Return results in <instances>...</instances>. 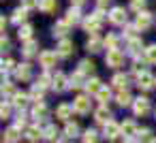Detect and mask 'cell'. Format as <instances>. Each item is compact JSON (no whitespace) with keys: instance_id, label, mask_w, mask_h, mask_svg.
<instances>
[{"instance_id":"44","label":"cell","mask_w":156,"mask_h":143,"mask_svg":"<svg viewBox=\"0 0 156 143\" xmlns=\"http://www.w3.org/2000/svg\"><path fill=\"white\" fill-rule=\"evenodd\" d=\"M15 68H17V64L11 60V58H7V60H2V75H9V73H15Z\"/></svg>"},{"instance_id":"29","label":"cell","mask_w":156,"mask_h":143,"mask_svg":"<svg viewBox=\"0 0 156 143\" xmlns=\"http://www.w3.org/2000/svg\"><path fill=\"white\" fill-rule=\"evenodd\" d=\"M115 103H118L120 107H133L135 98L130 96V92H128V90H122V92H118V94H115Z\"/></svg>"},{"instance_id":"46","label":"cell","mask_w":156,"mask_h":143,"mask_svg":"<svg viewBox=\"0 0 156 143\" xmlns=\"http://www.w3.org/2000/svg\"><path fill=\"white\" fill-rule=\"evenodd\" d=\"M26 124H28V115L24 113V111H20L17 115H15V128H26Z\"/></svg>"},{"instance_id":"50","label":"cell","mask_w":156,"mask_h":143,"mask_svg":"<svg viewBox=\"0 0 156 143\" xmlns=\"http://www.w3.org/2000/svg\"><path fill=\"white\" fill-rule=\"evenodd\" d=\"M0 47H2V54H9L11 51V43H9V39L2 34V41H0Z\"/></svg>"},{"instance_id":"4","label":"cell","mask_w":156,"mask_h":143,"mask_svg":"<svg viewBox=\"0 0 156 143\" xmlns=\"http://www.w3.org/2000/svg\"><path fill=\"white\" fill-rule=\"evenodd\" d=\"M124 58H126V54L120 51V49H115V51H107V56H105V64H107L109 68H120V66H124Z\"/></svg>"},{"instance_id":"40","label":"cell","mask_w":156,"mask_h":143,"mask_svg":"<svg viewBox=\"0 0 156 143\" xmlns=\"http://www.w3.org/2000/svg\"><path fill=\"white\" fill-rule=\"evenodd\" d=\"M122 28H124V32H122V37H124L126 41H130V39H135V37H137V32H139L135 24H126V26H122Z\"/></svg>"},{"instance_id":"16","label":"cell","mask_w":156,"mask_h":143,"mask_svg":"<svg viewBox=\"0 0 156 143\" xmlns=\"http://www.w3.org/2000/svg\"><path fill=\"white\" fill-rule=\"evenodd\" d=\"M28 103H30V94L28 92H15V96L11 98V105L15 109H20V111H24L28 107Z\"/></svg>"},{"instance_id":"2","label":"cell","mask_w":156,"mask_h":143,"mask_svg":"<svg viewBox=\"0 0 156 143\" xmlns=\"http://www.w3.org/2000/svg\"><path fill=\"white\" fill-rule=\"evenodd\" d=\"M150 109H152V105H150V98H147V96L135 98V103H133V113H135V117H145V115L150 113Z\"/></svg>"},{"instance_id":"30","label":"cell","mask_w":156,"mask_h":143,"mask_svg":"<svg viewBox=\"0 0 156 143\" xmlns=\"http://www.w3.org/2000/svg\"><path fill=\"white\" fill-rule=\"evenodd\" d=\"M32 34H34V26L32 24H24L17 28V37L26 43V41H32Z\"/></svg>"},{"instance_id":"7","label":"cell","mask_w":156,"mask_h":143,"mask_svg":"<svg viewBox=\"0 0 156 143\" xmlns=\"http://www.w3.org/2000/svg\"><path fill=\"white\" fill-rule=\"evenodd\" d=\"M137 88L143 90V92L156 88V77H152V73H147V71L141 73V75H137Z\"/></svg>"},{"instance_id":"37","label":"cell","mask_w":156,"mask_h":143,"mask_svg":"<svg viewBox=\"0 0 156 143\" xmlns=\"http://www.w3.org/2000/svg\"><path fill=\"white\" fill-rule=\"evenodd\" d=\"M105 47H107L109 51H115V49H120V37L109 32V34L105 37Z\"/></svg>"},{"instance_id":"3","label":"cell","mask_w":156,"mask_h":143,"mask_svg":"<svg viewBox=\"0 0 156 143\" xmlns=\"http://www.w3.org/2000/svg\"><path fill=\"white\" fill-rule=\"evenodd\" d=\"M152 24H154V15H152L150 11H141V13H137V17H135V26H137L139 32L150 30Z\"/></svg>"},{"instance_id":"18","label":"cell","mask_w":156,"mask_h":143,"mask_svg":"<svg viewBox=\"0 0 156 143\" xmlns=\"http://www.w3.org/2000/svg\"><path fill=\"white\" fill-rule=\"evenodd\" d=\"M103 47H105V39H101L98 34H92V37L88 39V43H86V49H88L90 54H98Z\"/></svg>"},{"instance_id":"10","label":"cell","mask_w":156,"mask_h":143,"mask_svg":"<svg viewBox=\"0 0 156 143\" xmlns=\"http://www.w3.org/2000/svg\"><path fill=\"white\" fill-rule=\"evenodd\" d=\"M101 24H103V19H98V17L92 13V15H88V17L83 19V24H81V26H83V30L92 37V34H96V32L101 30Z\"/></svg>"},{"instance_id":"43","label":"cell","mask_w":156,"mask_h":143,"mask_svg":"<svg viewBox=\"0 0 156 143\" xmlns=\"http://www.w3.org/2000/svg\"><path fill=\"white\" fill-rule=\"evenodd\" d=\"M109 98H111V90H109L107 85H103V90L96 94V100H98L101 105H107V100H109Z\"/></svg>"},{"instance_id":"21","label":"cell","mask_w":156,"mask_h":143,"mask_svg":"<svg viewBox=\"0 0 156 143\" xmlns=\"http://www.w3.org/2000/svg\"><path fill=\"white\" fill-rule=\"evenodd\" d=\"M94 120L98 122V124H109L111 122V111L107 109V105H101L98 109H94Z\"/></svg>"},{"instance_id":"1","label":"cell","mask_w":156,"mask_h":143,"mask_svg":"<svg viewBox=\"0 0 156 143\" xmlns=\"http://www.w3.org/2000/svg\"><path fill=\"white\" fill-rule=\"evenodd\" d=\"M107 19H109V24H113V26H126V24H128L126 9H124V7H113V9L107 13Z\"/></svg>"},{"instance_id":"36","label":"cell","mask_w":156,"mask_h":143,"mask_svg":"<svg viewBox=\"0 0 156 143\" xmlns=\"http://www.w3.org/2000/svg\"><path fill=\"white\" fill-rule=\"evenodd\" d=\"M41 11L45 15H51L58 11V0H41Z\"/></svg>"},{"instance_id":"45","label":"cell","mask_w":156,"mask_h":143,"mask_svg":"<svg viewBox=\"0 0 156 143\" xmlns=\"http://www.w3.org/2000/svg\"><path fill=\"white\" fill-rule=\"evenodd\" d=\"M11 109H13L11 100H5L2 107H0V117H2V120H9V117H11Z\"/></svg>"},{"instance_id":"14","label":"cell","mask_w":156,"mask_h":143,"mask_svg":"<svg viewBox=\"0 0 156 143\" xmlns=\"http://www.w3.org/2000/svg\"><path fill=\"white\" fill-rule=\"evenodd\" d=\"M26 141L28 143H39L41 139H43V128L39 126V124H32V126H28L26 128Z\"/></svg>"},{"instance_id":"23","label":"cell","mask_w":156,"mask_h":143,"mask_svg":"<svg viewBox=\"0 0 156 143\" xmlns=\"http://www.w3.org/2000/svg\"><path fill=\"white\" fill-rule=\"evenodd\" d=\"M43 139L45 141H51V143H58L60 141V130L56 128V124H47L43 128Z\"/></svg>"},{"instance_id":"11","label":"cell","mask_w":156,"mask_h":143,"mask_svg":"<svg viewBox=\"0 0 156 143\" xmlns=\"http://www.w3.org/2000/svg\"><path fill=\"white\" fill-rule=\"evenodd\" d=\"M15 79L17 81H22V83H26V81H30L32 79V66L28 64V62H22V64H17V68H15Z\"/></svg>"},{"instance_id":"9","label":"cell","mask_w":156,"mask_h":143,"mask_svg":"<svg viewBox=\"0 0 156 143\" xmlns=\"http://www.w3.org/2000/svg\"><path fill=\"white\" fill-rule=\"evenodd\" d=\"M103 137L105 139H109V141H115L118 137H122V126L118 124V122H109V124H105L103 126Z\"/></svg>"},{"instance_id":"33","label":"cell","mask_w":156,"mask_h":143,"mask_svg":"<svg viewBox=\"0 0 156 143\" xmlns=\"http://www.w3.org/2000/svg\"><path fill=\"white\" fill-rule=\"evenodd\" d=\"M98 141H101V137L94 128H86L81 132V143H98Z\"/></svg>"},{"instance_id":"39","label":"cell","mask_w":156,"mask_h":143,"mask_svg":"<svg viewBox=\"0 0 156 143\" xmlns=\"http://www.w3.org/2000/svg\"><path fill=\"white\" fill-rule=\"evenodd\" d=\"M145 64H150L145 58H135V62H133V73H135V75L145 73Z\"/></svg>"},{"instance_id":"19","label":"cell","mask_w":156,"mask_h":143,"mask_svg":"<svg viewBox=\"0 0 156 143\" xmlns=\"http://www.w3.org/2000/svg\"><path fill=\"white\" fill-rule=\"evenodd\" d=\"M141 49H143V43H141V39H139V37H135V39L126 41V54H128V56L139 58V56H141Z\"/></svg>"},{"instance_id":"27","label":"cell","mask_w":156,"mask_h":143,"mask_svg":"<svg viewBox=\"0 0 156 143\" xmlns=\"http://www.w3.org/2000/svg\"><path fill=\"white\" fill-rule=\"evenodd\" d=\"M90 96H96L101 90H103V81L98 79V77H92V79H88V83H86V88H83Z\"/></svg>"},{"instance_id":"20","label":"cell","mask_w":156,"mask_h":143,"mask_svg":"<svg viewBox=\"0 0 156 143\" xmlns=\"http://www.w3.org/2000/svg\"><path fill=\"white\" fill-rule=\"evenodd\" d=\"M73 105H69V103H60L58 105V109H56V117L58 120H62V122H71V115H73Z\"/></svg>"},{"instance_id":"47","label":"cell","mask_w":156,"mask_h":143,"mask_svg":"<svg viewBox=\"0 0 156 143\" xmlns=\"http://www.w3.org/2000/svg\"><path fill=\"white\" fill-rule=\"evenodd\" d=\"M22 7L26 11H34V9H41V0H22Z\"/></svg>"},{"instance_id":"8","label":"cell","mask_w":156,"mask_h":143,"mask_svg":"<svg viewBox=\"0 0 156 143\" xmlns=\"http://www.w3.org/2000/svg\"><path fill=\"white\" fill-rule=\"evenodd\" d=\"M30 117H32L37 124L45 122V120L49 117V109H47V105H45V103H37V105L32 107V111H30Z\"/></svg>"},{"instance_id":"38","label":"cell","mask_w":156,"mask_h":143,"mask_svg":"<svg viewBox=\"0 0 156 143\" xmlns=\"http://www.w3.org/2000/svg\"><path fill=\"white\" fill-rule=\"evenodd\" d=\"M37 85H41L43 90H45V88H51V85H54V77L45 71V73H41V75L37 77Z\"/></svg>"},{"instance_id":"28","label":"cell","mask_w":156,"mask_h":143,"mask_svg":"<svg viewBox=\"0 0 156 143\" xmlns=\"http://www.w3.org/2000/svg\"><path fill=\"white\" fill-rule=\"evenodd\" d=\"M26 17H28V11H26L24 7H17V9L13 11V15H11V22L20 28V26H24V24H26Z\"/></svg>"},{"instance_id":"53","label":"cell","mask_w":156,"mask_h":143,"mask_svg":"<svg viewBox=\"0 0 156 143\" xmlns=\"http://www.w3.org/2000/svg\"><path fill=\"white\" fill-rule=\"evenodd\" d=\"M96 5H98L101 9H105L107 5H111V0H96Z\"/></svg>"},{"instance_id":"31","label":"cell","mask_w":156,"mask_h":143,"mask_svg":"<svg viewBox=\"0 0 156 143\" xmlns=\"http://www.w3.org/2000/svg\"><path fill=\"white\" fill-rule=\"evenodd\" d=\"M37 49H39V43L32 39V41H26L24 45H22V56L24 58H32V56H37Z\"/></svg>"},{"instance_id":"49","label":"cell","mask_w":156,"mask_h":143,"mask_svg":"<svg viewBox=\"0 0 156 143\" xmlns=\"http://www.w3.org/2000/svg\"><path fill=\"white\" fill-rule=\"evenodd\" d=\"M145 2H147V0H130V9L141 13V11H145Z\"/></svg>"},{"instance_id":"5","label":"cell","mask_w":156,"mask_h":143,"mask_svg":"<svg viewBox=\"0 0 156 143\" xmlns=\"http://www.w3.org/2000/svg\"><path fill=\"white\" fill-rule=\"evenodd\" d=\"M73 109H75V113L77 115H86V113H90V109H92V100H90V96H77L75 100H73Z\"/></svg>"},{"instance_id":"22","label":"cell","mask_w":156,"mask_h":143,"mask_svg":"<svg viewBox=\"0 0 156 143\" xmlns=\"http://www.w3.org/2000/svg\"><path fill=\"white\" fill-rule=\"evenodd\" d=\"M2 139H5V143H20L22 141V130L15 128V126H9L2 132Z\"/></svg>"},{"instance_id":"48","label":"cell","mask_w":156,"mask_h":143,"mask_svg":"<svg viewBox=\"0 0 156 143\" xmlns=\"http://www.w3.org/2000/svg\"><path fill=\"white\" fill-rule=\"evenodd\" d=\"M2 96H15V85L11 81H2Z\"/></svg>"},{"instance_id":"56","label":"cell","mask_w":156,"mask_h":143,"mask_svg":"<svg viewBox=\"0 0 156 143\" xmlns=\"http://www.w3.org/2000/svg\"><path fill=\"white\" fill-rule=\"evenodd\" d=\"M154 115H156V111H154Z\"/></svg>"},{"instance_id":"52","label":"cell","mask_w":156,"mask_h":143,"mask_svg":"<svg viewBox=\"0 0 156 143\" xmlns=\"http://www.w3.org/2000/svg\"><path fill=\"white\" fill-rule=\"evenodd\" d=\"M94 15H96V17H98V19H105V11H103V9H101V7H98V9H96V11H94Z\"/></svg>"},{"instance_id":"54","label":"cell","mask_w":156,"mask_h":143,"mask_svg":"<svg viewBox=\"0 0 156 143\" xmlns=\"http://www.w3.org/2000/svg\"><path fill=\"white\" fill-rule=\"evenodd\" d=\"M0 30H2V34H5V30H7V19H5V17L0 19Z\"/></svg>"},{"instance_id":"12","label":"cell","mask_w":156,"mask_h":143,"mask_svg":"<svg viewBox=\"0 0 156 143\" xmlns=\"http://www.w3.org/2000/svg\"><path fill=\"white\" fill-rule=\"evenodd\" d=\"M56 54H58L60 58H71V56L75 54L73 41H71V39H62V41L58 43V47H56Z\"/></svg>"},{"instance_id":"15","label":"cell","mask_w":156,"mask_h":143,"mask_svg":"<svg viewBox=\"0 0 156 143\" xmlns=\"http://www.w3.org/2000/svg\"><path fill=\"white\" fill-rule=\"evenodd\" d=\"M64 22H66L69 26H77V24H83L79 7H71V9H69V11L64 13Z\"/></svg>"},{"instance_id":"41","label":"cell","mask_w":156,"mask_h":143,"mask_svg":"<svg viewBox=\"0 0 156 143\" xmlns=\"http://www.w3.org/2000/svg\"><path fill=\"white\" fill-rule=\"evenodd\" d=\"M77 71H79V73H83V75L88 77V75L94 71V62L86 58V60H81V62H79V68H77Z\"/></svg>"},{"instance_id":"51","label":"cell","mask_w":156,"mask_h":143,"mask_svg":"<svg viewBox=\"0 0 156 143\" xmlns=\"http://www.w3.org/2000/svg\"><path fill=\"white\" fill-rule=\"evenodd\" d=\"M86 2H88V0H71V7H79V9H81Z\"/></svg>"},{"instance_id":"25","label":"cell","mask_w":156,"mask_h":143,"mask_svg":"<svg viewBox=\"0 0 156 143\" xmlns=\"http://www.w3.org/2000/svg\"><path fill=\"white\" fill-rule=\"evenodd\" d=\"M69 79H71V90H81V88H86V83H88L86 75H83V73H79V71H75Z\"/></svg>"},{"instance_id":"42","label":"cell","mask_w":156,"mask_h":143,"mask_svg":"<svg viewBox=\"0 0 156 143\" xmlns=\"http://www.w3.org/2000/svg\"><path fill=\"white\" fill-rule=\"evenodd\" d=\"M143 54H145V60H147L150 64H156V43L147 45V47L143 49Z\"/></svg>"},{"instance_id":"34","label":"cell","mask_w":156,"mask_h":143,"mask_svg":"<svg viewBox=\"0 0 156 143\" xmlns=\"http://www.w3.org/2000/svg\"><path fill=\"white\" fill-rule=\"evenodd\" d=\"M64 137H66V139L81 137V134H79V124H77V122H66V126H64Z\"/></svg>"},{"instance_id":"26","label":"cell","mask_w":156,"mask_h":143,"mask_svg":"<svg viewBox=\"0 0 156 143\" xmlns=\"http://www.w3.org/2000/svg\"><path fill=\"white\" fill-rule=\"evenodd\" d=\"M111 85L118 88V92L126 90V88H128V75H126V73H115V75L111 77Z\"/></svg>"},{"instance_id":"35","label":"cell","mask_w":156,"mask_h":143,"mask_svg":"<svg viewBox=\"0 0 156 143\" xmlns=\"http://www.w3.org/2000/svg\"><path fill=\"white\" fill-rule=\"evenodd\" d=\"M135 139H137V143H154V141H156L150 128H141V130L137 132V137H135Z\"/></svg>"},{"instance_id":"55","label":"cell","mask_w":156,"mask_h":143,"mask_svg":"<svg viewBox=\"0 0 156 143\" xmlns=\"http://www.w3.org/2000/svg\"><path fill=\"white\" fill-rule=\"evenodd\" d=\"M126 143H137V139H126Z\"/></svg>"},{"instance_id":"17","label":"cell","mask_w":156,"mask_h":143,"mask_svg":"<svg viewBox=\"0 0 156 143\" xmlns=\"http://www.w3.org/2000/svg\"><path fill=\"white\" fill-rule=\"evenodd\" d=\"M120 126H122V137H124V139H135V137H137V132H139V128H137L135 120H124Z\"/></svg>"},{"instance_id":"13","label":"cell","mask_w":156,"mask_h":143,"mask_svg":"<svg viewBox=\"0 0 156 143\" xmlns=\"http://www.w3.org/2000/svg\"><path fill=\"white\" fill-rule=\"evenodd\" d=\"M56 92H66L71 88V79L64 75V73H56L54 75V85H51Z\"/></svg>"},{"instance_id":"57","label":"cell","mask_w":156,"mask_h":143,"mask_svg":"<svg viewBox=\"0 0 156 143\" xmlns=\"http://www.w3.org/2000/svg\"><path fill=\"white\" fill-rule=\"evenodd\" d=\"M154 143H156V141H154Z\"/></svg>"},{"instance_id":"24","label":"cell","mask_w":156,"mask_h":143,"mask_svg":"<svg viewBox=\"0 0 156 143\" xmlns=\"http://www.w3.org/2000/svg\"><path fill=\"white\" fill-rule=\"evenodd\" d=\"M69 32H71V26H69L64 19H60V22H56V24H54V37H58L60 41H62V39H66V37H69Z\"/></svg>"},{"instance_id":"32","label":"cell","mask_w":156,"mask_h":143,"mask_svg":"<svg viewBox=\"0 0 156 143\" xmlns=\"http://www.w3.org/2000/svg\"><path fill=\"white\" fill-rule=\"evenodd\" d=\"M28 94H30V100H32L34 105H37V103H43V100H45V90H43L41 85H37V83L32 85V90H30Z\"/></svg>"},{"instance_id":"6","label":"cell","mask_w":156,"mask_h":143,"mask_svg":"<svg viewBox=\"0 0 156 143\" xmlns=\"http://www.w3.org/2000/svg\"><path fill=\"white\" fill-rule=\"evenodd\" d=\"M60 56L56 54V51H51V49H45V51H41L39 54V64L45 68V71H49L51 66H56V60H58Z\"/></svg>"}]
</instances>
